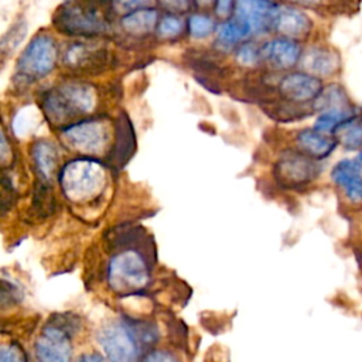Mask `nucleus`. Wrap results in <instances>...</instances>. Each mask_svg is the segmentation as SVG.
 <instances>
[{
	"instance_id": "f257e3e1",
	"label": "nucleus",
	"mask_w": 362,
	"mask_h": 362,
	"mask_svg": "<svg viewBox=\"0 0 362 362\" xmlns=\"http://www.w3.org/2000/svg\"><path fill=\"white\" fill-rule=\"evenodd\" d=\"M98 103L96 89L83 81H64L42 96V110L54 124H65L90 113Z\"/></svg>"
},
{
	"instance_id": "f03ea898",
	"label": "nucleus",
	"mask_w": 362,
	"mask_h": 362,
	"mask_svg": "<svg viewBox=\"0 0 362 362\" xmlns=\"http://www.w3.org/2000/svg\"><path fill=\"white\" fill-rule=\"evenodd\" d=\"M96 0H69L54 16V25L66 35L96 37L107 31V21Z\"/></svg>"
},
{
	"instance_id": "7ed1b4c3",
	"label": "nucleus",
	"mask_w": 362,
	"mask_h": 362,
	"mask_svg": "<svg viewBox=\"0 0 362 362\" xmlns=\"http://www.w3.org/2000/svg\"><path fill=\"white\" fill-rule=\"evenodd\" d=\"M106 174L103 165L92 158H76L64 165L59 174L61 188L68 199L83 204L102 194Z\"/></svg>"
},
{
	"instance_id": "20e7f679",
	"label": "nucleus",
	"mask_w": 362,
	"mask_h": 362,
	"mask_svg": "<svg viewBox=\"0 0 362 362\" xmlns=\"http://www.w3.org/2000/svg\"><path fill=\"white\" fill-rule=\"evenodd\" d=\"M58 49L49 34H37L21 52L16 64V82L23 86L49 75L55 66Z\"/></svg>"
},
{
	"instance_id": "39448f33",
	"label": "nucleus",
	"mask_w": 362,
	"mask_h": 362,
	"mask_svg": "<svg viewBox=\"0 0 362 362\" xmlns=\"http://www.w3.org/2000/svg\"><path fill=\"white\" fill-rule=\"evenodd\" d=\"M148 277L147 259L137 249H123L109 262L107 281L117 293H136L147 286Z\"/></svg>"
},
{
	"instance_id": "423d86ee",
	"label": "nucleus",
	"mask_w": 362,
	"mask_h": 362,
	"mask_svg": "<svg viewBox=\"0 0 362 362\" xmlns=\"http://www.w3.org/2000/svg\"><path fill=\"white\" fill-rule=\"evenodd\" d=\"M98 341L110 362H134L144 346L137 321H120L103 327Z\"/></svg>"
},
{
	"instance_id": "0eeeda50",
	"label": "nucleus",
	"mask_w": 362,
	"mask_h": 362,
	"mask_svg": "<svg viewBox=\"0 0 362 362\" xmlns=\"http://www.w3.org/2000/svg\"><path fill=\"white\" fill-rule=\"evenodd\" d=\"M112 134H115V126L105 119H88L79 120L66 126L61 136L64 141L74 150L83 154H99L107 148Z\"/></svg>"
},
{
	"instance_id": "6e6552de",
	"label": "nucleus",
	"mask_w": 362,
	"mask_h": 362,
	"mask_svg": "<svg viewBox=\"0 0 362 362\" xmlns=\"http://www.w3.org/2000/svg\"><path fill=\"white\" fill-rule=\"evenodd\" d=\"M110 58L107 47L102 41L90 38L66 45L62 64L74 74L96 75L110 65Z\"/></svg>"
},
{
	"instance_id": "1a4fd4ad",
	"label": "nucleus",
	"mask_w": 362,
	"mask_h": 362,
	"mask_svg": "<svg viewBox=\"0 0 362 362\" xmlns=\"http://www.w3.org/2000/svg\"><path fill=\"white\" fill-rule=\"evenodd\" d=\"M321 171L317 160L303 151H286L279 158L274 174L277 181L287 188H300L314 181Z\"/></svg>"
},
{
	"instance_id": "9d476101",
	"label": "nucleus",
	"mask_w": 362,
	"mask_h": 362,
	"mask_svg": "<svg viewBox=\"0 0 362 362\" xmlns=\"http://www.w3.org/2000/svg\"><path fill=\"white\" fill-rule=\"evenodd\" d=\"M35 354L40 362H69L71 342L68 331L58 324H49L35 342Z\"/></svg>"
},
{
	"instance_id": "9b49d317",
	"label": "nucleus",
	"mask_w": 362,
	"mask_h": 362,
	"mask_svg": "<svg viewBox=\"0 0 362 362\" xmlns=\"http://www.w3.org/2000/svg\"><path fill=\"white\" fill-rule=\"evenodd\" d=\"M322 82L318 76L308 72H291L281 78L279 90L284 100L304 105L314 102L322 90Z\"/></svg>"
},
{
	"instance_id": "f8f14e48",
	"label": "nucleus",
	"mask_w": 362,
	"mask_h": 362,
	"mask_svg": "<svg viewBox=\"0 0 362 362\" xmlns=\"http://www.w3.org/2000/svg\"><path fill=\"white\" fill-rule=\"evenodd\" d=\"M277 6L270 0H238L235 18L245 24L250 33L273 30Z\"/></svg>"
},
{
	"instance_id": "ddd939ff",
	"label": "nucleus",
	"mask_w": 362,
	"mask_h": 362,
	"mask_svg": "<svg viewBox=\"0 0 362 362\" xmlns=\"http://www.w3.org/2000/svg\"><path fill=\"white\" fill-rule=\"evenodd\" d=\"M331 180L352 204H362V163L342 158L331 170Z\"/></svg>"
},
{
	"instance_id": "4468645a",
	"label": "nucleus",
	"mask_w": 362,
	"mask_h": 362,
	"mask_svg": "<svg viewBox=\"0 0 362 362\" xmlns=\"http://www.w3.org/2000/svg\"><path fill=\"white\" fill-rule=\"evenodd\" d=\"M313 21L301 10L291 6H277L273 30L284 38L298 40L310 34Z\"/></svg>"
},
{
	"instance_id": "2eb2a0df",
	"label": "nucleus",
	"mask_w": 362,
	"mask_h": 362,
	"mask_svg": "<svg viewBox=\"0 0 362 362\" xmlns=\"http://www.w3.org/2000/svg\"><path fill=\"white\" fill-rule=\"evenodd\" d=\"M262 59L276 69H290L301 58L300 45L290 38H274L260 48Z\"/></svg>"
},
{
	"instance_id": "dca6fc26",
	"label": "nucleus",
	"mask_w": 362,
	"mask_h": 362,
	"mask_svg": "<svg viewBox=\"0 0 362 362\" xmlns=\"http://www.w3.org/2000/svg\"><path fill=\"white\" fill-rule=\"evenodd\" d=\"M304 72L324 78L332 75L339 68L338 54L328 47H311L300 58Z\"/></svg>"
},
{
	"instance_id": "f3484780",
	"label": "nucleus",
	"mask_w": 362,
	"mask_h": 362,
	"mask_svg": "<svg viewBox=\"0 0 362 362\" xmlns=\"http://www.w3.org/2000/svg\"><path fill=\"white\" fill-rule=\"evenodd\" d=\"M136 146L133 126L129 117L122 113L115 123V134H113V146L110 160L115 165H124L127 160L132 157Z\"/></svg>"
},
{
	"instance_id": "a211bd4d",
	"label": "nucleus",
	"mask_w": 362,
	"mask_h": 362,
	"mask_svg": "<svg viewBox=\"0 0 362 362\" xmlns=\"http://www.w3.org/2000/svg\"><path fill=\"white\" fill-rule=\"evenodd\" d=\"M296 141L300 151L315 160H322L328 157L338 144L332 134L328 136L327 133L318 132L315 129H304L298 132Z\"/></svg>"
},
{
	"instance_id": "6ab92c4d",
	"label": "nucleus",
	"mask_w": 362,
	"mask_h": 362,
	"mask_svg": "<svg viewBox=\"0 0 362 362\" xmlns=\"http://www.w3.org/2000/svg\"><path fill=\"white\" fill-rule=\"evenodd\" d=\"M337 143L348 151H362V112H355L342 120L332 132Z\"/></svg>"
},
{
	"instance_id": "aec40b11",
	"label": "nucleus",
	"mask_w": 362,
	"mask_h": 362,
	"mask_svg": "<svg viewBox=\"0 0 362 362\" xmlns=\"http://www.w3.org/2000/svg\"><path fill=\"white\" fill-rule=\"evenodd\" d=\"M157 20H158L157 10L147 7V8H140L129 14H124L120 20V25L126 34L141 37V35L150 34L156 28Z\"/></svg>"
},
{
	"instance_id": "412c9836",
	"label": "nucleus",
	"mask_w": 362,
	"mask_h": 362,
	"mask_svg": "<svg viewBox=\"0 0 362 362\" xmlns=\"http://www.w3.org/2000/svg\"><path fill=\"white\" fill-rule=\"evenodd\" d=\"M31 156L37 174L44 181H48L54 175V171L57 168L58 154L55 146L51 141L40 140L33 144Z\"/></svg>"
},
{
	"instance_id": "4be33fe9",
	"label": "nucleus",
	"mask_w": 362,
	"mask_h": 362,
	"mask_svg": "<svg viewBox=\"0 0 362 362\" xmlns=\"http://www.w3.org/2000/svg\"><path fill=\"white\" fill-rule=\"evenodd\" d=\"M313 110L325 112V110H352V109L344 88H341L337 83H331L322 88L321 93L313 102Z\"/></svg>"
},
{
	"instance_id": "5701e85b",
	"label": "nucleus",
	"mask_w": 362,
	"mask_h": 362,
	"mask_svg": "<svg viewBox=\"0 0 362 362\" xmlns=\"http://www.w3.org/2000/svg\"><path fill=\"white\" fill-rule=\"evenodd\" d=\"M249 34L250 30L245 24H242L236 18L228 20L218 27L216 42L223 48H230L235 44L240 42L243 38H246Z\"/></svg>"
},
{
	"instance_id": "b1692460",
	"label": "nucleus",
	"mask_w": 362,
	"mask_h": 362,
	"mask_svg": "<svg viewBox=\"0 0 362 362\" xmlns=\"http://www.w3.org/2000/svg\"><path fill=\"white\" fill-rule=\"evenodd\" d=\"M38 123H40V112L33 105H27L14 115L13 130L18 137H24L28 133H31Z\"/></svg>"
},
{
	"instance_id": "393cba45",
	"label": "nucleus",
	"mask_w": 362,
	"mask_h": 362,
	"mask_svg": "<svg viewBox=\"0 0 362 362\" xmlns=\"http://www.w3.org/2000/svg\"><path fill=\"white\" fill-rule=\"evenodd\" d=\"M352 110H325V112H320L315 123H314V129L327 134H332V132L335 130V127L345 120L349 115H352Z\"/></svg>"
},
{
	"instance_id": "a878e982",
	"label": "nucleus",
	"mask_w": 362,
	"mask_h": 362,
	"mask_svg": "<svg viewBox=\"0 0 362 362\" xmlns=\"http://www.w3.org/2000/svg\"><path fill=\"white\" fill-rule=\"evenodd\" d=\"M188 30L191 37L204 38L214 33L215 21L205 14H192L188 20Z\"/></svg>"
},
{
	"instance_id": "bb28decb",
	"label": "nucleus",
	"mask_w": 362,
	"mask_h": 362,
	"mask_svg": "<svg viewBox=\"0 0 362 362\" xmlns=\"http://www.w3.org/2000/svg\"><path fill=\"white\" fill-rule=\"evenodd\" d=\"M262 59V52L260 48H257L252 42H246L239 45L236 49V62L245 68H252L256 66Z\"/></svg>"
},
{
	"instance_id": "cd10ccee",
	"label": "nucleus",
	"mask_w": 362,
	"mask_h": 362,
	"mask_svg": "<svg viewBox=\"0 0 362 362\" xmlns=\"http://www.w3.org/2000/svg\"><path fill=\"white\" fill-rule=\"evenodd\" d=\"M182 31V20L174 14H168L160 20L157 25V34L161 38H174Z\"/></svg>"
},
{
	"instance_id": "c85d7f7f",
	"label": "nucleus",
	"mask_w": 362,
	"mask_h": 362,
	"mask_svg": "<svg viewBox=\"0 0 362 362\" xmlns=\"http://www.w3.org/2000/svg\"><path fill=\"white\" fill-rule=\"evenodd\" d=\"M153 1L154 0H110L112 8L123 16L140 8H147L153 4Z\"/></svg>"
},
{
	"instance_id": "c756f323",
	"label": "nucleus",
	"mask_w": 362,
	"mask_h": 362,
	"mask_svg": "<svg viewBox=\"0 0 362 362\" xmlns=\"http://www.w3.org/2000/svg\"><path fill=\"white\" fill-rule=\"evenodd\" d=\"M158 4L171 14H180L189 10V0H157Z\"/></svg>"
},
{
	"instance_id": "7c9ffc66",
	"label": "nucleus",
	"mask_w": 362,
	"mask_h": 362,
	"mask_svg": "<svg viewBox=\"0 0 362 362\" xmlns=\"http://www.w3.org/2000/svg\"><path fill=\"white\" fill-rule=\"evenodd\" d=\"M24 34H25V24H17L11 28V33L10 35H6L4 40H3V48L8 47V48H14L21 38H24Z\"/></svg>"
},
{
	"instance_id": "2f4dec72",
	"label": "nucleus",
	"mask_w": 362,
	"mask_h": 362,
	"mask_svg": "<svg viewBox=\"0 0 362 362\" xmlns=\"http://www.w3.org/2000/svg\"><path fill=\"white\" fill-rule=\"evenodd\" d=\"M1 362H25V358L17 345H7L1 348Z\"/></svg>"
},
{
	"instance_id": "473e14b6",
	"label": "nucleus",
	"mask_w": 362,
	"mask_h": 362,
	"mask_svg": "<svg viewBox=\"0 0 362 362\" xmlns=\"http://www.w3.org/2000/svg\"><path fill=\"white\" fill-rule=\"evenodd\" d=\"M141 362H180V361L167 351H151L141 359Z\"/></svg>"
},
{
	"instance_id": "72a5a7b5",
	"label": "nucleus",
	"mask_w": 362,
	"mask_h": 362,
	"mask_svg": "<svg viewBox=\"0 0 362 362\" xmlns=\"http://www.w3.org/2000/svg\"><path fill=\"white\" fill-rule=\"evenodd\" d=\"M235 0H216L215 4V13L221 18H228L233 11Z\"/></svg>"
},
{
	"instance_id": "f704fd0d",
	"label": "nucleus",
	"mask_w": 362,
	"mask_h": 362,
	"mask_svg": "<svg viewBox=\"0 0 362 362\" xmlns=\"http://www.w3.org/2000/svg\"><path fill=\"white\" fill-rule=\"evenodd\" d=\"M78 362H105V359L96 354H88V355H82Z\"/></svg>"
},
{
	"instance_id": "c9c22d12",
	"label": "nucleus",
	"mask_w": 362,
	"mask_h": 362,
	"mask_svg": "<svg viewBox=\"0 0 362 362\" xmlns=\"http://www.w3.org/2000/svg\"><path fill=\"white\" fill-rule=\"evenodd\" d=\"M195 1V4L198 6V7H208V6H211L215 0H194Z\"/></svg>"
},
{
	"instance_id": "e433bc0d",
	"label": "nucleus",
	"mask_w": 362,
	"mask_h": 362,
	"mask_svg": "<svg viewBox=\"0 0 362 362\" xmlns=\"http://www.w3.org/2000/svg\"><path fill=\"white\" fill-rule=\"evenodd\" d=\"M291 1H296V3H300V4H305V6H313L318 0H291Z\"/></svg>"
},
{
	"instance_id": "4c0bfd02",
	"label": "nucleus",
	"mask_w": 362,
	"mask_h": 362,
	"mask_svg": "<svg viewBox=\"0 0 362 362\" xmlns=\"http://www.w3.org/2000/svg\"><path fill=\"white\" fill-rule=\"evenodd\" d=\"M358 160L362 163V151H359V156H358Z\"/></svg>"
}]
</instances>
